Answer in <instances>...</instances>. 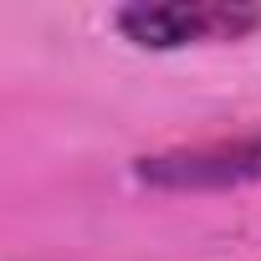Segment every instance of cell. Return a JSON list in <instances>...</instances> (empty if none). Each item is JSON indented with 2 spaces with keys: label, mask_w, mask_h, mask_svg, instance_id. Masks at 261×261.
I'll return each mask as SVG.
<instances>
[{
  "label": "cell",
  "mask_w": 261,
  "mask_h": 261,
  "mask_svg": "<svg viewBox=\"0 0 261 261\" xmlns=\"http://www.w3.org/2000/svg\"><path fill=\"white\" fill-rule=\"evenodd\" d=\"M134 179L149 190H246L261 185V128L236 139L185 144L134 159Z\"/></svg>",
  "instance_id": "2"
},
{
  "label": "cell",
  "mask_w": 261,
  "mask_h": 261,
  "mask_svg": "<svg viewBox=\"0 0 261 261\" xmlns=\"http://www.w3.org/2000/svg\"><path fill=\"white\" fill-rule=\"evenodd\" d=\"M113 21L123 41L144 51H179V46L246 41L261 26V11L241 0H164V6H123Z\"/></svg>",
  "instance_id": "1"
}]
</instances>
